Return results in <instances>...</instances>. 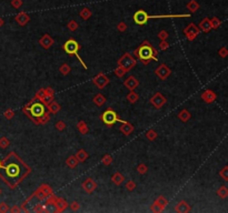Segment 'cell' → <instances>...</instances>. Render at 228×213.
<instances>
[{"instance_id": "6da1fadb", "label": "cell", "mask_w": 228, "mask_h": 213, "mask_svg": "<svg viewBox=\"0 0 228 213\" xmlns=\"http://www.w3.org/2000/svg\"><path fill=\"white\" fill-rule=\"evenodd\" d=\"M3 170L6 171V174L10 179L16 180V184L19 183L22 180V178L31 172V169L26 163H23L18 157H16V162H10L9 164L3 168Z\"/></svg>"}, {"instance_id": "7a4b0ae2", "label": "cell", "mask_w": 228, "mask_h": 213, "mask_svg": "<svg viewBox=\"0 0 228 213\" xmlns=\"http://www.w3.org/2000/svg\"><path fill=\"white\" fill-rule=\"evenodd\" d=\"M134 55L143 65H148L149 61H158V51L154 48V46L148 40H143V43L135 49Z\"/></svg>"}, {"instance_id": "3957f363", "label": "cell", "mask_w": 228, "mask_h": 213, "mask_svg": "<svg viewBox=\"0 0 228 213\" xmlns=\"http://www.w3.org/2000/svg\"><path fill=\"white\" fill-rule=\"evenodd\" d=\"M22 111L26 113L28 118L35 124L38 126V118H40L46 112V106L43 102L37 101L36 99H33L31 101L28 102V104L26 106H23Z\"/></svg>"}, {"instance_id": "277c9868", "label": "cell", "mask_w": 228, "mask_h": 213, "mask_svg": "<svg viewBox=\"0 0 228 213\" xmlns=\"http://www.w3.org/2000/svg\"><path fill=\"white\" fill-rule=\"evenodd\" d=\"M101 121H102L107 127H112L115 123H117V122H120V123L125 122L124 120H121L120 118L118 117V114L115 112L112 109H107L102 114H101Z\"/></svg>"}, {"instance_id": "5b68a950", "label": "cell", "mask_w": 228, "mask_h": 213, "mask_svg": "<svg viewBox=\"0 0 228 213\" xmlns=\"http://www.w3.org/2000/svg\"><path fill=\"white\" fill-rule=\"evenodd\" d=\"M136 65H137V60L130 55V53H128V52H126L125 55L121 56V58L117 61V66L124 68L127 72L130 71L133 68H135Z\"/></svg>"}, {"instance_id": "8992f818", "label": "cell", "mask_w": 228, "mask_h": 213, "mask_svg": "<svg viewBox=\"0 0 228 213\" xmlns=\"http://www.w3.org/2000/svg\"><path fill=\"white\" fill-rule=\"evenodd\" d=\"M62 48H64V51H65L67 55L75 56L76 53H78V51L80 50L81 47H80V45L76 41L75 39H69V40H67V41L64 43Z\"/></svg>"}, {"instance_id": "52a82bcc", "label": "cell", "mask_w": 228, "mask_h": 213, "mask_svg": "<svg viewBox=\"0 0 228 213\" xmlns=\"http://www.w3.org/2000/svg\"><path fill=\"white\" fill-rule=\"evenodd\" d=\"M199 32H200V29H199L198 27L196 26L195 23H189L188 26L186 27L185 29H184V33H185L186 38L188 39L189 41H192V40H195L196 37L199 35Z\"/></svg>"}, {"instance_id": "ba28073f", "label": "cell", "mask_w": 228, "mask_h": 213, "mask_svg": "<svg viewBox=\"0 0 228 213\" xmlns=\"http://www.w3.org/2000/svg\"><path fill=\"white\" fill-rule=\"evenodd\" d=\"M92 82H94V84L97 88H99V89H104L105 87H107L108 84H109L110 80H109V78H108L106 74L101 73L100 72V73H98L97 76L92 79Z\"/></svg>"}, {"instance_id": "9c48e42d", "label": "cell", "mask_w": 228, "mask_h": 213, "mask_svg": "<svg viewBox=\"0 0 228 213\" xmlns=\"http://www.w3.org/2000/svg\"><path fill=\"white\" fill-rule=\"evenodd\" d=\"M166 101H167V99L164 97L160 92H156L153 97L150 98V103L153 104L157 110L161 109V108L164 106V104L166 103Z\"/></svg>"}, {"instance_id": "30bf717a", "label": "cell", "mask_w": 228, "mask_h": 213, "mask_svg": "<svg viewBox=\"0 0 228 213\" xmlns=\"http://www.w3.org/2000/svg\"><path fill=\"white\" fill-rule=\"evenodd\" d=\"M155 73H156V76L159 78V79H161V80H166L167 78L171 74V70H170L169 67H167V65L161 63L160 66H158V68H157L156 71H155Z\"/></svg>"}, {"instance_id": "8fae6325", "label": "cell", "mask_w": 228, "mask_h": 213, "mask_svg": "<svg viewBox=\"0 0 228 213\" xmlns=\"http://www.w3.org/2000/svg\"><path fill=\"white\" fill-rule=\"evenodd\" d=\"M147 16H148V13H147L145 10H143V9L137 10L136 12L134 13L135 23L138 25V26H143V25H146V22L148 21V20H147Z\"/></svg>"}, {"instance_id": "7c38bea8", "label": "cell", "mask_w": 228, "mask_h": 213, "mask_svg": "<svg viewBox=\"0 0 228 213\" xmlns=\"http://www.w3.org/2000/svg\"><path fill=\"white\" fill-rule=\"evenodd\" d=\"M97 187H98V184L96 183L94 181V179H91V178H87V179L81 183L82 190L85 191V192H87V193H92V192L97 189Z\"/></svg>"}, {"instance_id": "4fadbf2b", "label": "cell", "mask_w": 228, "mask_h": 213, "mask_svg": "<svg viewBox=\"0 0 228 213\" xmlns=\"http://www.w3.org/2000/svg\"><path fill=\"white\" fill-rule=\"evenodd\" d=\"M54 43H55V40L50 37V36L48 35V33H46V35H43L41 38L39 39V45L41 48L43 49H49L51 48L52 46H54Z\"/></svg>"}, {"instance_id": "5bb4252c", "label": "cell", "mask_w": 228, "mask_h": 213, "mask_svg": "<svg viewBox=\"0 0 228 213\" xmlns=\"http://www.w3.org/2000/svg\"><path fill=\"white\" fill-rule=\"evenodd\" d=\"M52 205L56 208V210H55L56 212H64V211L69 207V204L67 203V201H66L65 199L58 198V197L56 198V200Z\"/></svg>"}, {"instance_id": "9a60e30c", "label": "cell", "mask_w": 228, "mask_h": 213, "mask_svg": "<svg viewBox=\"0 0 228 213\" xmlns=\"http://www.w3.org/2000/svg\"><path fill=\"white\" fill-rule=\"evenodd\" d=\"M139 84V81L137 80V78L134 76H129V77L124 81V86L127 88L128 90H135Z\"/></svg>"}, {"instance_id": "2e32d148", "label": "cell", "mask_w": 228, "mask_h": 213, "mask_svg": "<svg viewBox=\"0 0 228 213\" xmlns=\"http://www.w3.org/2000/svg\"><path fill=\"white\" fill-rule=\"evenodd\" d=\"M190 210H192V207L189 205V203H187L184 200L179 201L176 204V207H175V211L178 213H188L190 212Z\"/></svg>"}, {"instance_id": "e0dca14e", "label": "cell", "mask_w": 228, "mask_h": 213, "mask_svg": "<svg viewBox=\"0 0 228 213\" xmlns=\"http://www.w3.org/2000/svg\"><path fill=\"white\" fill-rule=\"evenodd\" d=\"M119 130H120V132L123 133V134H125V136H129V134H131V133L134 132L135 130V127L131 124V123L127 122V121H125V122L121 123L120 128H119Z\"/></svg>"}, {"instance_id": "ac0fdd59", "label": "cell", "mask_w": 228, "mask_h": 213, "mask_svg": "<svg viewBox=\"0 0 228 213\" xmlns=\"http://www.w3.org/2000/svg\"><path fill=\"white\" fill-rule=\"evenodd\" d=\"M202 99L206 103H212L216 100V93L212 90H205L202 94Z\"/></svg>"}, {"instance_id": "d6986e66", "label": "cell", "mask_w": 228, "mask_h": 213, "mask_svg": "<svg viewBox=\"0 0 228 213\" xmlns=\"http://www.w3.org/2000/svg\"><path fill=\"white\" fill-rule=\"evenodd\" d=\"M198 28L200 29V31H202V32H208V31H210V30H212V23H210V19H208V18L202 19V21L199 22Z\"/></svg>"}, {"instance_id": "ffe728a7", "label": "cell", "mask_w": 228, "mask_h": 213, "mask_svg": "<svg viewBox=\"0 0 228 213\" xmlns=\"http://www.w3.org/2000/svg\"><path fill=\"white\" fill-rule=\"evenodd\" d=\"M15 19H16V21L19 23L20 26H25V25H27L30 21V17L26 12H20L17 15Z\"/></svg>"}, {"instance_id": "44dd1931", "label": "cell", "mask_w": 228, "mask_h": 213, "mask_svg": "<svg viewBox=\"0 0 228 213\" xmlns=\"http://www.w3.org/2000/svg\"><path fill=\"white\" fill-rule=\"evenodd\" d=\"M46 108H47V110H48V112L54 113V114H55V113H57V112H59V111H60V109H61V106H60L58 102H56V101L52 100L50 103L46 106Z\"/></svg>"}, {"instance_id": "7402d4cb", "label": "cell", "mask_w": 228, "mask_h": 213, "mask_svg": "<svg viewBox=\"0 0 228 213\" xmlns=\"http://www.w3.org/2000/svg\"><path fill=\"white\" fill-rule=\"evenodd\" d=\"M125 181V175L121 174L120 172H116L114 174L111 175V182L116 185H120L123 182Z\"/></svg>"}, {"instance_id": "603a6c76", "label": "cell", "mask_w": 228, "mask_h": 213, "mask_svg": "<svg viewBox=\"0 0 228 213\" xmlns=\"http://www.w3.org/2000/svg\"><path fill=\"white\" fill-rule=\"evenodd\" d=\"M106 101H107V99H106V97H105L102 93H97L94 97V99H92V102L97 106H104V104L106 103Z\"/></svg>"}, {"instance_id": "cb8c5ba5", "label": "cell", "mask_w": 228, "mask_h": 213, "mask_svg": "<svg viewBox=\"0 0 228 213\" xmlns=\"http://www.w3.org/2000/svg\"><path fill=\"white\" fill-rule=\"evenodd\" d=\"M177 117H178V119H179L180 121H182V122H187V121L192 118V113L189 112L187 109H182L181 111L177 114Z\"/></svg>"}, {"instance_id": "d4e9b609", "label": "cell", "mask_w": 228, "mask_h": 213, "mask_svg": "<svg viewBox=\"0 0 228 213\" xmlns=\"http://www.w3.org/2000/svg\"><path fill=\"white\" fill-rule=\"evenodd\" d=\"M78 163H79V161H78V159L76 158V155H70V157H68L67 160H66V164L70 169H75L76 167L78 165Z\"/></svg>"}, {"instance_id": "484cf974", "label": "cell", "mask_w": 228, "mask_h": 213, "mask_svg": "<svg viewBox=\"0 0 228 213\" xmlns=\"http://www.w3.org/2000/svg\"><path fill=\"white\" fill-rule=\"evenodd\" d=\"M77 129H78V131L81 133L82 136H86V134H88V132H89V128L85 121H79V122L77 123Z\"/></svg>"}, {"instance_id": "4316f807", "label": "cell", "mask_w": 228, "mask_h": 213, "mask_svg": "<svg viewBox=\"0 0 228 213\" xmlns=\"http://www.w3.org/2000/svg\"><path fill=\"white\" fill-rule=\"evenodd\" d=\"M75 155H76V158L78 159L79 162H85L89 157V154L87 153V151H85L84 149H80V150H78V151L76 152Z\"/></svg>"}, {"instance_id": "83f0119b", "label": "cell", "mask_w": 228, "mask_h": 213, "mask_svg": "<svg viewBox=\"0 0 228 213\" xmlns=\"http://www.w3.org/2000/svg\"><path fill=\"white\" fill-rule=\"evenodd\" d=\"M79 16L81 17L84 20H88V19H90L91 16H92V12H91V10L89 9V8L85 7V8H82V9L80 10V12H79Z\"/></svg>"}, {"instance_id": "f1b7e54d", "label": "cell", "mask_w": 228, "mask_h": 213, "mask_svg": "<svg viewBox=\"0 0 228 213\" xmlns=\"http://www.w3.org/2000/svg\"><path fill=\"white\" fill-rule=\"evenodd\" d=\"M186 7H187V9H188L190 12H196V11L199 9V5L196 0H190V1L186 5Z\"/></svg>"}, {"instance_id": "f546056e", "label": "cell", "mask_w": 228, "mask_h": 213, "mask_svg": "<svg viewBox=\"0 0 228 213\" xmlns=\"http://www.w3.org/2000/svg\"><path fill=\"white\" fill-rule=\"evenodd\" d=\"M126 99H127L128 102H130V103H136L137 101H138V99H139V96H138L134 90H130V92L126 96Z\"/></svg>"}, {"instance_id": "4dcf8cb0", "label": "cell", "mask_w": 228, "mask_h": 213, "mask_svg": "<svg viewBox=\"0 0 228 213\" xmlns=\"http://www.w3.org/2000/svg\"><path fill=\"white\" fill-rule=\"evenodd\" d=\"M155 203L156 204H158L161 209H165V208L167 207V204H168V200H167L166 198L164 197V195H160V197H158L156 199V201H155Z\"/></svg>"}, {"instance_id": "1f68e13d", "label": "cell", "mask_w": 228, "mask_h": 213, "mask_svg": "<svg viewBox=\"0 0 228 213\" xmlns=\"http://www.w3.org/2000/svg\"><path fill=\"white\" fill-rule=\"evenodd\" d=\"M39 189L43 191V193H45V195L47 198L50 197V195H52V194H54L51 187H50V185H48V184H41V185L39 187Z\"/></svg>"}, {"instance_id": "d6a6232c", "label": "cell", "mask_w": 228, "mask_h": 213, "mask_svg": "<svg viewBox=\"0 0 228 213\" xmlns=\"http://www.w3.org/2000/svg\"><path fill=\"white\" fill-rule=\"evenodd\" d=\"M49 120H50V112L46 111L43 116L40 117V118H38V126H39V124H46V123H48Z\"/></svg>"}, {"instance_id": "836d02e7", "label": "cell", "mask_w": 228, "mask_h": 213, "mask_svg": "<svg viewBox=\"0 0 228 213\" xmlns=\"http://www.w3.org/2000/svg\"><path fill=\"white\" fill-rule=\"evenodd\" d=\"M70 71H71V68H70V66L68 65V63H62L60 67H59V72L62 74V76H67V74L70 73Z\"/></svg>"}, {"instance_id": "e575fe53", "label": "cell", "mask_w": 228, "mask_h": 213, "mask_svg": "<svg viewBox=\"0 0 228 213\" xmlns=\"http://www.w3.org/2000/svg\"><path fill=\"white\" fill-rule=\"evenodd\" d=\"M146 138L149 141H154V140H156L157 139V137H158V133L155 131L154 129H149V130H147L146 131Z\"/></svg>"}, {"instance_id": "d590c367", "label": "cell", "mask_w": 228, "mask_h": 213, "mask_svg": "<svg viewBox=\"0 0 228 213\" xmlns=\"http://www.w3.org/2000/svg\"><path fill=\"white\" fill-rule=\"evenodd\" d=\"M217 195H218L219 198H222V199H225V198H227L228 197L227 187H225V185H222V187L219 188L218 190H217Z\"/></svg>"}, {"instance_id": "8d00e7d4", "label": "cell", "mask_w": 228, "mask_h": 213, "mask_svg": "<svg viewBox=\"0 0 228 213\" xmlns=\"http://www.w3.org/2000/svg\"><path fill=\"white\" fill-rule=\"evenodd\" d=\"M47 205L46 204H43V203H37L35 207H33V212H37V213H43V212H47Z\"/></svg>"}, {"instance_id": "74e56055", "label": "cell", "mask_w": 228, "mask_h": 213, "mask_svg": "<svg viewBox=\"0 0 228 213\" xmlns=\"http://www.w3.org/2000/svg\"><path fill=\"white\" fill-rule=\"evenodd\" d=\"M67 28H68L69 31L74 32V31H76V30L79 28V23L77 22L76 20H70V21L67 23Z\"/></svg>"}, {"instance_id": "f35d334b", "label": "cell", "mask_w": 228, "mask_h": 213, "mask_svg": "<svg viewBox=\"0 0 228 213\" xmlns=\"http://www.w3.org/2000/svg\"><path fill=\"white\" fill-rule=\"evenodd\" d=\"M33 197L37 198V199H38V200H39L40 202H41V201H45L46 199H47V197L45 195V193H43V191L40 190L39 188H38V189H37V190L35 191V193H33Z\"/></svg>"}, {"instance_id": "ab89813d", "label": "cell", "mask_w": 228, "mask_h": 213, "mask_svg": "<svg viewBox=\"0 0 228 213\" xmlns=\"http://www.w3.org/2000/svg\"><path fill=\"white\" fill-rule=\"evenodd\" d=\"M112 161H114V159H112V157H111L110 154H105L102 158H101V162H102V164L105 165H110L111 163H112Z\"/></svg>"}, {"instance_id": "60d3db41", "label": "cell", "mask_w": 228, "mask_h": 213, "mask_svg": "<svg viewBox=\"0 0 228 213\" xmlns=\"http://www.w3.org/2000/svg\"><path fill=\"white\" fill-rule=\"evenodd\" d=\"M115 74L117 76L118 78H123L125 76V74L127 73V71L125 70L124 68H121V67H119V66H117V68L115 69Z\"/></svg>"}, {"instance_id": "b9f144b4", "label": "cell", "mask_w": 228, "mask_h": 213, "mask_svg": "<svg viewBox=\"0 0 228 213\" xmlns=\"http://www.w3.org/2000/svg\"><path fill=\"white\" fill-rule=\"evenodd\" d=\"M136 182L135 181H133V180H129V181H127V183L125 184V188L127 189V191H129V192H131V191H134L135 189H136Z\"/></svg>"}, {"instance_id": "7bdbcfd3", "label": "cell", "mask_w": 228, "mask_h": 213, "mask_svg": "<svg viewBox=\"0 0 228 213\" xmlns=\"http://www.w3.org/2000/svg\"><path fill=\"white\" fill-rule=\"evenodd\" d=\"M210 23H212V29H217V28L220 27L222 21H220L218 18H212V19H210Z\"/></svg>"}, {"instance_id": "ee69618b", "label": "cell", "mask_w": 228, "mask_h": 213, "mask_svg": "<svg viewBox=\"0 0 228 213\" xmlns=\"http://www.w3.org/2000/svg\"><path fill=\"white\" fill-rule=\"evenodd\" d=\"M55 127H56V129L58 130V131H64V130L67 128V124H66L65 121L60 120V121H58V122H56Z\"/></svg>"}, {"instance_id": "f6af8a7d", "label": "cell", "mask_w": 228, "mask_h": 213, "mask_svg": "<svg viewBox=\"0 0 228 213\" xmlns=\"http://www.w3.org/2000/svg\"><path fill=\"white\" fill-rule=\"evenodd\" d=\"M137 171H138V173H139V174H146L147 171H148V168H147L146 164L140 163V164L137 167Z\"/></svg>"}, {"instance_id": "bcb514c9", "label": "cell", "mask_w": 228, "mask_h": 213, "mask_svg": "<svg viewBox=\"0 0 228 213\" xmlns=\"http://www.w3.org/2000/svg\"><path fill=\"white\" fill-rule=\"evenodd\" d=\"M45 94H46L45 89H39L33 99H36V100H38V101H41L43 99V97H45Z\"/></svg>"}, {"instance_id": "7dc6e473", "label": "cell", "mask_w": 228, "mask_h": 213, "mask_svg": "<svg viewBox=\"0 0 228 213\" xmlns=\"http://www.w3.org/2000/svg\"><path fill=\"white\" fill-rule=\"evenodd\" d=\"M219 175L224 179L225 181H228V167H224L219 172Z\"/></svg>"}, {"instance_id": "c3c4849f", "label": "cell", "mask_w": 228, "mask_h": 213, "mask_svg": "<svg viewBox=\"0 0 228 213\" xmlns=\"http://www.w3.org/2000/svg\"><path fill=\"white\" fill-rule=\"evenodd\" d=\"M157 37H158L160 40H167V39H168V37H169V33L167 32L166 30H161V31H159V32H158Z\"/></svg>"}, {"instance_id": "681fc988", "label": "cell", "mask_w": 228, "mask_h": 213, "mask_svg": "<svg viewBox=\"0 0 228 213\" xmlns=\"http://www.w3.org/2000/svg\"><path fill=\"white\" fill-rule=\"evenodd\" d=\"M150 210H151V212H155V213H160V212H163V209L158 205V204H156L155 202H154L151 205H150Z\"/></svg>"}, {"instance_id": "f907efd6", "label": "cell", "mask_w": 228, "mask_h": 213, "mask_svg": "<svg viewBox=\"0 0 228 213\" xmlns=\"http://www.w3.org/2000/svg\"><path fill=\"white\" fill-rule=\"evenodd\" d=\"M127 25H126V22H124V21H120V22L117 25V29L118 31H120V32H125L126 30H127Z\"/></svg>"}, {"instance_id": "816d5d0a", "label": "cell", "mask_w": 228, "mask_h": 213, "mask_svg": "<svg viewBox=\"0 0 228 213\" xmlns=\"http://www.w3.org/2000/svg\"><path fill=\"white\" fill-rule=\"evenodd\" d=\"M69 208H70L72 211H78L79 209H80V204H79L77 201H72L71 203L69 204Z\"/></svg>"}, {"instance_id": "f5cc1de1", "label": "cell", "mask_w": 228, "mask_h": 213, "mask_svg": "<svg viewBox=\"0 0 228 213\" xmlns=\"http://www.w3.org/2000/svg\"><path fill=\"white\" fill-rule=\"evenodd\" d=\"M168 48H169V43H168V41H167V40H161L159 43L160 50H167Z\"/></svg>"}, {"instance_id": "db71d44e", "label": "cell", "mask_w": 228, "mask_h": 213, "mask_svg": "<svg viewBox=\"0 0 228 213\" xmlns=\"http://www.w3.org/2000/svg\"><path fill=\"white\" fill-rule=\"evenodd\" d=\"M11 6L16 9H19L22 6V0H11Z\"/></svg>"}, {"instance_id": "11a10c76", "label": "cell", "mask_w": 228, "mask_h": 213, "mask_svg": "<svg viewBox=\"0 0 228 213\" xmlns=\"http://www.w3.org/2000/svg\"><path fill=\"white\" fill-rule=\"evenodd\" d=\"M218 55L222 57V58H226L228 56V49L225 48V47H223V48L219 49V51H218Z\"/></svg>"}, {"instance_id": "9f6ffc18", "label": "cell", "mask_w": 228, "mask_h": 213, "mask_svg": "<svg viewBox=\"0 0 228 213\" xmlns=\"http://www.w3.org/2000/svg\"><path fill=\"white\" fill-rule=\"evenodd\" d=\"M8 145H9V140L7 138H1L0 139V147L1 148H7Z\"/></svg>"}, {"instance_id": "6f0895ef", "label": "cell", "mask_w": 228, "mask_h": 213, "mask_svg": "<svg viewBox=\"0 0 228 213\" xmlns=\"http://www.w3.org/2000/svg\"><path fill=\"white\" fill-rule=\"evenodd\" d=\"M45 92H46L45 96H47V97L54 98V96H55V91H54V89H51V88H47V89H45Z\"/></svg>"}, {"instance_id": "680465c9", "label": "cell", "mask_w": 228, "mask_h": 213, "mask_svg": "<svg viewBox=\"0 0 228 213\" xmlns=\"http://www.w3.org/2000/svg\"><path fill=\"white\" fill-rule=\"evenodd\" d=\"M8 211H10V209L6 203H0V212H8Z\"/></svg>"}, {"instance_id": "91938a15", "label": "cell", "mask_w": 228, "mask_h": 213, "mask_svg": "<svg viewBox=\"0 0 228 213\" xmlns=\"http://www.w3.org/2000/svg\"><path fill=\"white\" fill-rule=\"evenodd\" d=\"M13 116H15V112H13L12 110H8V111L5 113V117H6L7 119H11Z\"/></svg>"}, {"instance_id": "94428289", "label": "cell", "mask_w": 228, "mask_h": 213, "mask_svg": "<svg viewBox=\"0 0 228 213\" xmlns=\"http://www.w3.org/2000/svg\"><path fill=\"white\" fill-rule=\"evenodd\" d=\"M10 211H11V212H21V209H19L17 205H15V207H13Z\"/></svg>"}, {"instance_id": "6125c7cd", "label": "cell", "mask_w": 228, "mask_h": 213, "mask_svg": "<svg viewBox=\"0 0 228 213\" xmlns=\"http://www.w3.org/2000/svg\"><path fill=\"white\" fill-rule=\"evenodd\" d=\"M2 25H3V20L1 19V18H0V27L2 26Z\"/></svg>"}, {"instance_id": "be15d7a7", "label": "cell", "mask_w": 228, "mask_h": 213, "mask_svg": "<svg viewBox=\"0 0 228 213\" xmlns=\"http://www.w3.org/2000/svg\"><path fill=\"white\" fill-rule=\"evenodd\" d=\"M2 168V165H1V161H0V169Z\"/></svg>"}]
</instances>
